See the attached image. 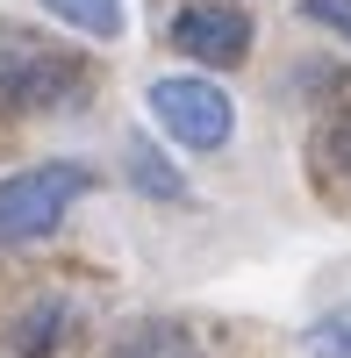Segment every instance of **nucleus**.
<instances>
[{
    "label": "nucleus",
    "mask_w": 351,
    "mask_h": 358,
    "mask_svg": "<svg viewBox=\"0 0 351 358\" xmlns=\"http://www.w3.org/2000/svg\"><path fill=\"white\" fill-rule=\"evenodd\" d=\"M122 165H129V187H136V194H151V201H180V194H187V179L158 158V143H151V136H122Z\"/></svg>",
    "instance_id": "obj_7"
},
{
    "label": "nucleus",
    "mask_w": 351,
    "mask_h": 358,
    "mask_svg": "<svg viewBox=\"0 0 351 358\" xmlns=\"http://www.w3.org/2000/svg\"><path fill=\"white\" fill-rule=\"evenodd\" d=\"M43 8L65 22V29H79V36H122V22H129V8L122 0H43Z\"/></svg>",
    "instance_id": "obj_8"
},
{
    "label": "nucleus",
    "mask_w": 351,
    "mask_h": 358,
    "mask_svg": "<svg viewBox=\"0 0 351 358\" xmlns=\"http://www.w3.org/2000/svg\"><path fill=\"white\" fill-rule=\"evenodd\" d=\"M301 15H308V22H323L330 36L351 43V0H301Z\"/></svg>",
    "instance_id": "obj_11"
},
{
    "label": "nucleus",
    "mask_w": 351,
    "mask_h": 358,
    "mask_svg": "<svg viewBox=\"0 0 351 358\" xmlns=\"http://www.w3.org/2000/svg\"><path fill=\"white\" fill-rule=\"evenodd\" d=\"M172 50L194 57V65H208V72H229V65H244V50H251V15L237 0H187V8L172 15Z\"/></svg>",
    "instance_id": "obj_3"
},
{
    "label": "nucleus",
    "mask_w": 351,
    "mask_h": 358,
    "mask_svg": "<svg viewBox=\"0 0 351 358\" xmlns=\"http://www.w3.org/2000/svg\"><path fill=\"white\" fill-rule=\"evenodd\" d=\"M315 158H323L330 172H351V108L323 122V136H315Z\"/></svg>",
    "instance_id": "obj_10"
},
{
    "label": "nucleus",
    "mask_w": 351,
    "mask_h": 358,
    "mask_svg": "<svg viewBox=\"0 0 351 358\" xmlns=\"http://www.w3.org/2000/svg\"><path fill=\"white\" fill-rule=\"evenodd\" d=\"M308 358H351V308H330V315H315L308 330L294 337Z\"/></svg>",
    "instance_id": "obj_9"
},
{
    "label": "nucleus",
    "mask_w": 351,
    "mask_h": 358,
    "mask_svg": "<svg viewBox=\"0 0 351 358\" xmlns=\"http://www.w3.org/2000/svg\"><path fill=\"white\" fill-rule=\"evenodd\" d=\"M143 108H151V122L180 143V151H222L229 129H237V108H229V94L215 79L201 72H165L143 86Z\"/></svg>",
    "instance_id": "obj_2"
},
{
    "label": "nucleus",
    "mask_w": 351,
    "mask_h": 358,
    "mask_svg": "<svg viewBox=\"0 0 351 358\" xmlns=\"http://www.w3.org/2000/svg\"><path fill=\"white\" fill-rule=\"evenodd\" d=\"M65 330H72V301L65 294H36L15 322H8V358H57V344H65Z\"/></svg>",
    "instance_id": "obj_5"
},
{
    "label": "nucleus",
    "mask_w": 351,
    "mask_h": 358,
    "mask_svg": "<svg viewBox=\"0 0 351 358\" xmlns=\"http://www.w3.org/2000/svg\"><path fill=\"white\" fill-rule=\"evenodd\" d=\"M86 194H94V165H79V158H50V165L8 172L0 179V251L43 244Z\"/></svg>",
    "instance_id": "obj_1"
},
{
    "label": "nucleus",
    "mask_w": 351,
    "mask_h": 358,
    "mask_svg": "<svg viewBox=\"0 0 351 358\" xmlns=\"http://www.w3.org/2000/svg\"><path fill=\"white\" fill-rule=\"evenodd\" d=\"M115 358H208V351L194 344V330H187V322H165V315H151V322H136V330H122Z\"/></svg>",
    "instance_id": "obj_6"
},
{
    "label": "nucleus",
    "mask_w": 351,
    "mask_h": 358,
    "mask_svg": "<svg viewBox=\"0 0 351 358\" xmlns=\"http://www.w3.org/2000/svg\"><path fill=\"white\" fill-rule=\"evenodd\" d=\"M79 86H86L79 57H57V50L0 57V115H50V108H65Z\"/></svg>",
    "instance_id": "obj_4"
}]
</instances>
